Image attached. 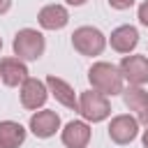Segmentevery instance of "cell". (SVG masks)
I'll return each mask as SVG.
<instances>
[{"instance_id": "1", "label": "cell", "mask_w": 148, "mask_h": 148, "mask_svg": "<svg viewBox=\"0 0 148 148\" xmlns=\"http://www.w3.org/2000/svg\"><path fill=\"white\" fill-rule=\"evenodd\" d=\"M88 81L95 90L104 92L106 97L111 95H120L123 92V74L116 65L111 62H95L88 69Z\"/></svg>"}, {"instance_id": "2", "label": "cell", "mask_w": 148, "mask_h": 148, "mask_svg": "<svg viewBox=\"0 0 148 148\" xmlns=\"http://www.w3.org/2000/svg\"><path fill=\"white\" fill-rule=\"evenodd\" d=\"M12 49H14V56L21 60H37V58H42L46 42H44V35L37 32L35 28H23L14 35Z\"/></svg>"}, {"instance_id": "3", "label": "cell", "mask_w": 148, "mask_h": 148, "mask_svg": "<svg viewBox=\"0 0 148 148\" xmlns=\"http://www.w3.org/2000/svg\"><path fill=\"white\" fill-rule=\"evenodd\" d=\"M79 113L83 116V120L88 123H102L104 118H109L111 113V104L109 97L99 90H83L79 97Z\"/></svg>"}, {"instance_id": "4", "label": "cell", "mask_w": 148, "mask_h": 148, "mask_svg": "<svg viewBox=\"0 0 148 148\" xmlns=\"http://www.w3.org/2000/svg\"><path fill=\"white\" fill-rule=\"evenodd\" d=\"M72 46L81 56H99L106 46V37L92 25H81L72 32Z\"/></svg>"}, {"instance_id": "5", "label": "cell", "mask_w": 148, "mask_h": 148, "mask_svg": "<svg viewBox=\"0 0 148 148\" xmlns=\"http://www.w3.org/2000/svg\"><path fill=\"white\" fill-rule=\"evenodd\" d=\"M139 134V120L134 116H127V113H120L116 118H111L109 123V139L118 146H125V143H132Z\"/></svg>"}, {"instance_id": "6", "label": "cell", "mask_w": 148, "mask_h": 148, "mask_svg": "<svg viewBox=\"0 0 148 148\" xmlns=\"http://www.w3.org/2000/svg\"><path fill=\"white\" fill-rule=\"evenodd\" d=\"M120 74L130 86L148 83V58L146 56H125L120 60Z\"/></svg>"}, {"instance_id": "7", "label": "cell", "mask_w": 148, "mask_h": 148, "mask_svg": "<svg viewBox=\"0 0 148 148\" xmlns=\"http://www.w3.org/2000/svg\"><path fill=\"white\" fill-rule=\"evenodd\" d=\"M46 97H49L46 81H39V79L28 76L21 83V104L25 109H39V106H44Z\"/></svg>"}, {"instance_id": "8", "label": "cell", "mask_w": 148, "mask_h": 148, "mask_svg": "<svg viewBox=\"0 0 148 148\" xmlns=\"http://www.w3.org/2000/svg\"><path fill=\"white\" fill-rule=\"evenodd\" d=\"M60 130V116L51 109H44V111H37L30 116V132L39 139H49L53 136L56 132Z\"/></svg>"}, {"instance_id": "9", "label": "cell", "mask_w": 148, "mask_h": 148, "mask_svg": "<svg viewBox=\"0 0 148 148\" xmlns=\"http://www.w3.org/2000/svg\"><path fill=\"white\" fill-rule=\"evenodd\" d=\"M123 99H125V106L134 111L136 120L148 127V92L141 86H130L127 90H123Z\"/></svg>"}, {"instance_id": "10", "label": "cell", "mask_w": 148, "mask_h": 148, "mask_svg": "<svg viewBox=\"0 0 148 148\" xmlns=\"http://www.w3.org/2000/svg\"><path fill=\"white\" fill-rule=\"evenodd\" d=\"M46 88H49V92L56 97V102H60L62 106H67V109H72V111H79L76 92H74V88H72L67 81L58 79L56 74H49V76H46Z\"/></svg>"}, {"instance_id": "11", "label": "cell", "mask_w": 148, "mask_h": 148, "mask_svg": "<svg viewBox=\"0 0 148 148\" xmlns=\"http://www.w3.org/2000/svg\"><path fill=\"white\" fill-rule=\"evenodd\" d=\"M60 139L67 148H86L90 141V127L86 120H69L65 125Z\"/></svg>"}, {"instance_id": "12", "label": "cell", "mask_w": 148, "mask_h": 148, "mask_svg": "<svg viewBox=\"0 0 148 148\" xmlns=\"http://www.w3.org/2000/svg\"><path fill=\"white\" fill-rule=\"evenodd\" d=\"M28 79V67L21 58H2L0 60V81L5 86H21Z\"/></svg>"}, {"instance_id": "13", "label": "cell", "mask_w": 148, "mask_h": 148, "mask_svg": "<svg viewBox=\"0 0 148 148\" xmlns=\"http://www.w3.org/2000/svg\"><path fill=\"white\" fill-rule=\"evenodd\" d=\"M37 21L44 30H60L69 23V14L62 5H46V7L39 9Z\"/></svg>"}, {"instance_id": "14", "label": "cell", "mask_w": 148, "mask_h": 148, "mask_svg": "<svg viewBox=\"0 0 148 148\" xmlns=\"http://www.w3.org/2000/svg\"><path fill=\"white\" fill-rule=\"evenodd\" d=\"M109 44H111V49L118 51V53H130V51H134L136 44H139V32H136L134 25H120V28H116V30L111 32Z\"/></svg>"}, {"instance_id": "15", "label": "cell", "mask_w": 148, "mask_h": 148, "mask_svg": "<svg viewBox=\"0 0 148 148\" xmlns=\"http://www.w3.org/2000/svg\"><path fill=\"white\" fill-rule=\"evenodd\" d=\"M25 141V127L14 120L0 123V146L2 148H18Z\"/></svg>"}, {"instance_id": "16", "label": "cell", "mask_w": 148, "mask_h": 148, "mask_svg": "<svg viewBox=\"0 0 148 148\" xmlns=\"http://www.w3.org/2000/svg\"><path fill=\"white\" fill-rule=\"evenodd\" d=\"M109 5L113 9H130L134 5V0H109Z\"/></svg>"}, {"instance_id": "17", "label": "cell", "mask_w": 148, "mask_h": 148, "mask_svg": "<svg viewBox=\"0 0 148 148\" xmlns=\"http://www.w3.org/2000/svg\"><path fill=\"white\" fill-rule=\"evenodd\" d=\"M139 21H141V23L148 28V0L139 5Z\"/></svg>"}, {"instance_id": "18", "label": "cell", "mask_w": 148, "mask_h": 148, "mask_svg": "<svg viewBox=\"0 0 148 148\" xmlns=\"http://www.w3.org/2000/svg\"><path fill=\"white\" fill-rule=\"evenodd\" d=\"M9 7H12V0H0V14L9 12Z\"/></svg>"}, {"instance_id": "19", "label": "cell", "mask_w": 148, "mask_h": 148, "mask_svg": "<svg viewBox=\"0 0 148 148\" xmlns=\"http://www.w3.org/2000/svg\"><path fill=\"white\" fill-rule=\"evenodd\" d=\"M88 0H67V5H74V7H81V5H86Z\"/></svg>"}, {"instance_id": "20", "label": "cell", "mask_w": 148, "mask_h": 148, "mask_svg": "<svg viewBox=\"0 0 148 148\" xmlns=\"http://www.w3.org/2000/svg\"><path fill=\"white\" fill-rule=\"evenodd\" d=\"M141 141H143V148H148V127H146V132H143V139H141Z\"/></svg>"}, {"instance_id": "21", "label": "cell", "mask_w": 148, "mask_h": 148, "mask_svg": "<svg viewBox=\"0 0 148 148\" xmlns=\"http://www.w3.org/2000/svg\"><path fill=\"white\" fill-rule=\"evenodd\" d=\"M0 49H2V37H0Z\"/></svg>"}, {"instance_id": "22", "label": "cell", "mask_w": 148, "mask_h": 148, "mask_svg": "<svg viewBox=\"0 0 148 148\" xmlns=\"http://www.w3.org/2000/svg\"><path fill=\"white\" fill-rule=\"evenodd\" d=\"M0 148H2V146H0Z\"/></svg>"}]
</instances>
